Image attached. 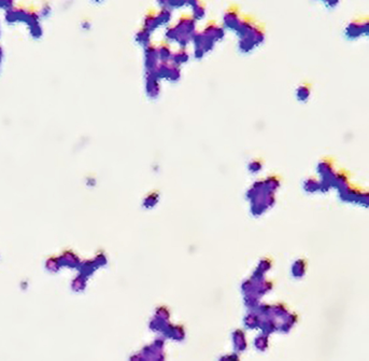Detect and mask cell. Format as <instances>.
<instances>
[{"label": "cell", "instance_id": "cell-1", "mask_svg": "<svg viewBox=\"0 0 369 361\" xmlns=\"http://www.w3.org/2000/svg\"><path fill=\"white\" fill-rule=\"evenodd\" d=\"M177 32V43L180 48H186L192 42V38L197 32V22L193 19L192 15H183L173 25Z\"/></svg>", "mask_w": 369, "mask_h": 361}, {"label": "cell", "instance_id": "cell-2", "mask_svg": "<svg viewBox=\"0 0 369 361\" xmlns=\"http://www.w3.org/2000/svg\"><path fill=\"white\" fill-rule=\"evenodd\" d=\"M266 33L263 26L256 24L244 37L239 38L238 48L242 53H250L265 41Z\"/></svg>", "mask_w": 369, "mask_h": 361}, {"label": "cell", "instance_id": "cell-3", "mask_svg": "<svg viewBox=\"0 0 369 361\" xmlns=\"http://www.w3.org/2000/svg\"><path fill=\"white\" fill-rule=\"evenodd\" d=\"M369 31V23L366 17L353 20L349 23L344 29V36L349 40H356L363 36H367Z\"/></svg>", "mask_w": 369, "mask_h": 361}, {"label": "cell", "instance_id": "cell-4", "mask_svg": "<svg viewBox=\"0 0 369 361\" xmlns=\"http://www.w3.org/2000/svg\"><path fill=\"white\" fill-rule=\"evenodd\" d=\"M161 80L155 71L145 72V93L150 98H157L161 94Z\"/></svg>", "mask_w": 369, "mask_h": 361}, {"label": "cell", "instance_id": "cell-5", "mask_svg": "<svg viewBox=\"0 0 369 361\" xmlns=\"http://www.w3.org/2000/svg\"><path fill=\"white\" fill-rule=\"evenodd\" d=\"M241 17L242 16L239 12V9L235 7V5H232V7L226 10L224 14L223 27L230 29L232 32H236V29L240 24V21H241Z\"/></svg>", "mask_w": 369, "mask_h": 361}, {"label": "cell", "instance_id": "cell-6", "mask_svg": "<svg viewBox=\"0 0 369 361\" xmlns=\"http://www.w3.org/2000/svg\"><path fill=\"white\" fill-rule=\"evenodd\" d=\"M144 68L145 72H153L160 64V58L157 54V46L153 43L144 48Z\"/></svg>", "mask_w": 369, "mask_h": 361}, {"label": "cell", "instance_id": "cell-7", "mask_svg": "<svg viewBox=\"0 0 369 361\" xmlns=\"http://www.w3.org/2000/svg\"><path fill=\"white\" fill-rule=\"evenodd\" d=\"M201 32L211 40H213L215 43L222 41L225 38V28L223 26H219L214 22L208 23Z\"/></svg>", "mask_w": 369, "mask_h": 361}, {"label": "cell", "instance_id": "cell-8", "mask_svg": "<svg viewBox=\"0 0 369 361\" xmlns=\"http://www.w3.org/2000/svg\"><path fill=\"white\" fill-rule=\"evenodd\" d=\"M256 25V22L254 21L253 17L251 16H242L241 21H240V24L238 28L236 29V34L239 38L244 37L245 35L249 34L252 28Z\"/></svg>", "mask_w": 369, "mask_h": 361}, {"label": "cell", "instance_id": "cell-9", "mask_svg": "<svg viewBox=\"0 0 369 361\" xmlns=\"http://www.w3.org/2000/svg\"><path fill=\"white\" fill-rule=\"evenodd\" d=\"M172 53L173 52L171 50L170 43H168L167 41H164L157 46V54H158V58H160L161 63L170 62Z\"/></svg>", "mask_w": 369, "mask_h": 361}, {"label": "cell", "instance_id": "cell-10", "mask_svg": "<svg viewBox=\"0 0 369 361\" xmlns=\"http://www.w3.org/2000/svg\"><path fill=\"white\" fill-rule=\"evenodd\" d=\"M189 61H190V54H189V52L186 51V48H180L178 51H175L172 53L170 63L175 66L181 67Z\"/></svg>", "mask_w": 369, "mask_h": 361}, {"label": "cell", "instance_id": "cell-11", "mask_svg": "<svg viewBox=\"0 0 369 361\" xmlns=\"http://www.w3.org/2000/svg\"><path fill=\"white\" fill-rule=\"evenodd\" d=\"M156 19L158 22V25H160V28L169 26L172 21V10L168 8L160 9V11L156 12Z\"/></svg>", "mask_w": 369, "mask_h": 361}, {"label": "cell", "instance_id": "cell-12", "mask_svg": "<svg viewBox=\"0 0 369 361\" xmlns=\"http://www.w3.org/2000/svg\"><path fill=\"white\" fill-rule=\"evenodd\" d=\"M134 40H136V42L139 45H141L144 49L145 46H148L152 43V34L144 28H140L136 33V35H134Z\"/></svg>", "mask_w": 369, "mask_h": 361}, {"label": "cell", "instance_id": "cell-13", "mask_svg": "<svg viewBox=\"0 0 369 361\" xmlns=\"http://www.w3.org/2000/svg\"><path fill=\"white\" fill-rule=\"evenodd\" d=\"M142 28L146 29V31L150 32L151 34H153L155 31H157V29L160 28L155 12H150L145 15V17L143 19Z\"/></svg>", "mask_w": 369, "mask_h": 361}, {"label": "cell", "instance_id": "cell-14", "mask_svg": "<svg viewBox=\"0 0 369 361\" xmlns=\"http://www.w3.org/2000/svg\"><path fill=\"white\" fill-rule=\"evenodd\" d=\"M191 9H192V17L196 22L202 21L207 15L206 5H204L202 2H201V0H199L198 3H196L194 7L191 8Z\"/></svg>", "mask_w": 369, "mask_h": 361}, {"label": "cell", "instance_id": "cell-15", "mask_svg": "<svg viewBox=\"0 0 369 361\" xmlns=\"http://www.w3.org/2000/svg\"><path fill=\"white\" fill-rule=\"evenodd\" d=\"M311 95V85L307 83H302L297 87L296 90V97L298 101L306 102Z\"/></svg>", "mask_w": 369, "mask_h": 361}, {"label": "cell", "instance_id": "cell-16", "mask_svg": "<svg viewBox=\"0 0 369 361\" xmlns=\"http://www.w3.org/2000/svg\"><path fill=\"white\" fill-rule=\"evenodd\" d=\"M181 75H182V72H181V67L175 66L173 64L170 63V68H169V72L167 74L166 80L169 81V82H178V81L181 79Z\"/></svg>", "mask_w": 369, "mask_h": 361}, {"label": "cell", "instance_id": "cell-17", "mask_svg": "<svg viewBox=\"0 0 369 361\" xmlns=\"http://www.w3.org/2000/svg\"><path fill=\"white\" fill-rule=\"evenodd\" d=\"M27 28H28L29 35H31L34 39H40L43 36V28H42V25H41V22L37 23V24L29 26Z\"/></svg>", "mask_w": 369, "mask_h": 361}, {"label": "cell", "instance_id": "cell-18", "mask_svg": "<svg viewBox=\"0 0 369 361\" xmlns=\"http://www.w3.org/2000/svg\"><path fill=\"white\" fill-rule=\"evenodd\" d=\"M52 14V5L49 2H44L39 10L40 19H48Z\"/></svg>", "mask_w": 369, "mask_h": 361}, {"label": "cell", "instance_id": "cell-19", "mask_svg": "<svg viewBox=\"0 0 369 361\" xmlns=\"http://www.w3.org/2000/svg\"><path fill=\"white\" fill-rule=\"evenodd\" d=\"M14 7V0H0V10L7 11Z\"/></svg>", "mask_w": 369, "mask_h": 361}, {"label": "cell", "instance_id": "cell-20", "mask_svg": "<svg viewBox=\"0 0 369 361\" xmlns=\"http://www.w3.org/2000/svg\"><path fill=\"white\" fill-rule=\"evenodd\" d=\"M327 9H335L340 2V0H322Z\"/></svg>", "mask_w": 369, "mask_h": 361}, {"label": "cell", "instance_id": "cell-21", "mask_svg": "<svg viewBox=\"0 0 369 361\" xmlns=\"http://www.w3.org/2000/svg\"><path fill=\"white\" fill-rule=\"evenodd\" d=\"M91 28H92V23L90 21L85 20V21H83V22L81 23V29H82V31L89 32V31H91Z\"/></svg>", "mask_w": 369, "mask_h": 361}, {"label": "cell", "instance_id": "cell-22", "mask_svg": "<svg viewBox=\"0 0 369 361\" xmlns=\"http://www.w3.org/2000/svg\"><path fill=\"white\" fill-rule=\"evenodd\" d=\"M92 1L95 2V3H101V2L104 1V0H92Z\"/></svg>", "mask_w": 369, "mask_h": 361}, {"label": "cell", "instance_id": "cell-23", "mask_svg": "<svg viewBox=\"0 0 369 361\" xmlns=\"http://www.w3.org/2000/svg\"><path fill=\"white\" fill-rule=\"evenodd\" d=\"M0 35H1V27H0Z\"/></svg>", "mask_w": 369, "mask_h": 361}, {"label": "cell", "instance_id": "cell-24", "mask_svg": "<svg viewBox=\"0 0 369 361\" xmlns=\"http://www.w3.org/2000/svg\"><path fill=\"white\" fill-rule=\"evenodd\" d=\"M320 1H322V0H320Z\"/></svg>", "mask_w": 369, "mask_h": 361}]
</instances>
